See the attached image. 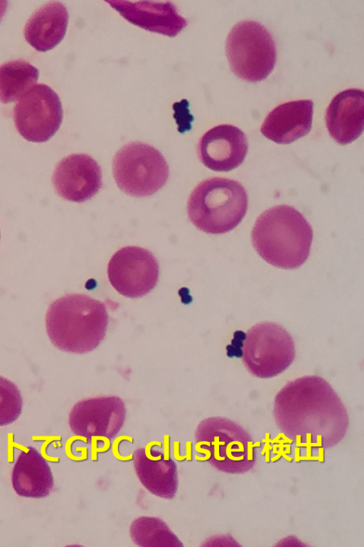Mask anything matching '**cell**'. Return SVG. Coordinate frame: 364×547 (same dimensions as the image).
I'll use <instances>...</instances> for the list:
<instances>
[{"label":"cell","instance_id":"obj_22","mask_svg":"<svg viewBox=\"0 0 364 547\" xmlns=\"http://www.w3.org/2000/svg\"><path fill=\"white\" fill-rule=\"evenodd\" d=\"M23 398L18 387L0 376V427L14 422L22 412Z\"/></svg>","mask_w":364,"mask_h":547},{"label":"cell","instance_id":"obj_4","mask_svg":"<svg viewBox=\"0 0 364 547\" xmlns=\"http://www.w3.org/2000/svg\"><path fill=\"white\" fill-rule=\"evenodd\" d=\"M246 189L237 181L211 177L200 182L191 193L187 212L193 224L211 234L235 229L247 211Z\"/></svg>","mask_w":364,"mask_h":547},{"label":"cell","instance_id":"obj_1","mask_svg":"<svg viewBox=\"0 0 364 547\" xmlns=\"http://www.w3.org/2000/svg\"><path fill=\"white\" fill-rule=\"evenodd\" d=\"M274 418L278 429L297 447L325 450L346 435L348 411L323 378L304 376L287 383L276 395Z\"/></svg>","mask_w":364,"mask_h":547},{"label":"cell","instance_id":"obj_2","mask_svg":"<svg viewBox=\"0 0 364 547\" xmlns=\"http://www.w3.org/2000/svg\"><path fill=\"white\" fill-rule=\"evenodd\" d=\"M109 323L105 305L89 296L70 293L48 307L46 326L52 343L58 349L86 353L104 339Z\"/></svg>","mask_w":364,"mask_h":547},{"label":"cell","instance_id":"obj_3","mask_svg":"<svg viewBox=\"0 0 364 547\" xmlns=\"http://www.w3.org/2000/svg\"><path fill=\"white\" fill-rule=\"evenodd\" d=\"M312 239L308 221L289 205L264 211L252 231V242L257 254L269 264L284 269H295L306 261Z\"/></svg>","mask_w":364,"mask_h":547},{"label":"cell","instance_id":"obj_9","mask_svg":"<svg viewBox=\"0 0 364 547\" xmlns=\"http://www.w3.org/2000/svg\"><path fill=\"white\" fill-rule=\"evenodd\" d=\"M63 115L59 96L42 83L29 89L13 110L16 130L24 139L33 142L50 140L59 129Z\"/></svg>","mask_w":364,"mask_h":547},{"label":"cell","instance_id":"obj_21","mask_svg":"<svg viewBox=\"0 0 364 547\" xmlns=\"http://www.w3.org/2000/svg\"><path fill=\"white\" fill-rule=\"evenodd\" d=\"M132 541L141 547H183V544L162 519L149 516L135 519L130 524Z\"/></svg>","mask_w":364,"mask_h":547},{"label":"cell","instance_id":"obj_8","mask_svg":"<svg viewBox=\"0 0 364 547\" xmlns=\"http://www.w3.org/2000/svg\"><path fill=\"white\" fill-rule=\"evenodd\" d=\"M239 355L253 375L274 377L294 361L295 347L292 337L281 325L272 322L257 323L240 340Z\"/></svg>","mask_w":364,"mask_h":547},{"label":"cell","instance_id":"obj_5","mask_svg":"<svg viewBox=\"0 0 364 547\" xmlns=\"http://www.w3.org/2000/svg\"><path fill=\"white\" fill-rule=\"evenodd\" d=\"M196 444L217 470L245 474L256 464L257 446L252 436L235 422L222 417H208L198 424Z\"/></svg>","mask_w":364,"mask_h":547},{"label":"cell","instance_id":"obj_10","mask_svg":"<svg viewBox=\"0 0 364 547\" xmlns=\"http://www.w3.org/2000/svg\"><path fill=\"white\" fill-rule=\"evenodd\" d=\"M159 266L147 249L127 246L117 250L107 265V276L112 287L128 298H139L156 285Z\"/></svg>","mask_w":364,"mask_h":547},{"label":"cell","instance_id":"obj_12","mask_svg":"<svg viewBox=\"0 0 364 547\" xmlns=\"http://www.w3.org/2000/svg\"><path fill=\"white\" fill-rule=\"evenodd\" d=\"M53 184L58 194L75 202L92 198L102 185L100 165L86 154H72L63 158L56 165Z\"/></svg>","mask_w":364,"mask_h":547},{"label":"cell","instance_id":"obj_19","mask_svg":"<svg viewBox=\"0 0 364 547\" xmlns=\"http://www.w3.org/2000/svg\"><path fill=\"white\" fill-rule=\"evenodd\" d=\"M68 12L59 1H50L37 9L24 28L26 41L36 50L45 52L53 48L64 38Z\"/></svg>","mask_w":364,"mask_h":547},{"label":"cell","instance_id":"obj_23","mask_svg":"<svg viewBox=\"0 0 364 547\" xmlns=\"http://www.w3.org/2000/svg\"><path fill=\"white\" fill-rule=\"evenodd\" d=\"M8 8V1L5 0H0V21L5 15Z\"/></svg>","mask_w":364,"mask_h":547},{"label":"cell","instance_id":"obj_11","mask_svg":"<svg viewBox=\"0 0 364 547\" xmlns=\"http://www.w3.org/2000/svg\"><path fill=\"white\" fill-rule=\"evenodd\" d=\"M127 410L117 396L89 397L76 402L68 415L72 432L91 440L93 438H114L124 426Z\"/></svg>","mask_w":364,"mask_h":547},{"label":"cell","instance_id":"obj_6","mask_svg":"<svg viewBox=\"0 0 364 547\" xmlns=\"http://www.w3.org/2000/svg\"><path fill=\"white\" fill-rule=\"evenodd\" d=\"M225 51L232 71L248 82L265 79L276 64L274 40L267 28L255 21H242L231 28Z\"/></svg>","mask_w":364,"mask_h":547},{"label":"cell","instance_id":"obj_7","mask_svg":"<svg viewBox=\"0 0 364 547\" xmlns=\"http://www.w3.org/2000/svg\"><path fill=\"white\" fill-rule=\"evenodd\" d=\"M112 173L118 187L127 194L152 195L166 183L168 165L161 152L141 142L123 145L114 155Z\"/></svg>","mask_w":364,"mask_h":547},{"label":"cell","instance_id":"obj_18","mask_svg":"<svg viewBox=\"0 0 364 547\" xmlns=\"http://www.w3.org/2000/svg\"><path fill=\"white\" fill-rule=\"evenodd\" d=\"M11 482L21 497L42 499L54 489V478L48 461L31 446L21 450L13 467Z\"/></svg>","mask_w":364,"mask_h":547},{"label":"cell","instance_id":"obj_16","mask_svg":"<svg viewBox=\"0 0 364 547\" xmlns=\"http://www.w3.org/2000/svg\"><path fill=\"white\" fill-rule=\"evenodd\" d=\"M313 113L311 100H291L280 104L267 115L260 132L276 143H291L309 132Z\"/></svg>","mask_w":364,"mask_h":547},{"label":"cell","instance_id":"obj_13","mask_svg":"<svg viewBox=\"0 0 364 547\" xmlns=\"http://www.w3.org/2000/svg\"><path fill=\"white\" fill-rule=\"evenodd\" d=\"M248 151L245 134L229 124L216 125L200 138L197 152L200 162L215 172H228L240 165Z\"/></svg>","mask_w":364,"mask_h":547},{"label":"cell","instance_id":"obj_15","mask_svg":"<svg viewBox=\"0 0 364 547\" xmlns=\"http://www.w3.org/2000/svg\"><path fill=\"white\" fill-rule=\"evenodd\" d=\"M132 457L137 478L149 492L165 499L176 496L178 475L174 460L153 447L136 449Z\"/></svg>","mask_w":364,"mask_h":547},{"label":"cell","instance_id":"obj_17","mask_svg":"<svg viewBox=\"0 0 364 547\" xmlns=\"http://www.w3.org/2000/svg\"><path fill=\"white\" fill-rule=\"evenodd\" d=\"M363 107L362 89L344 90L333 98L326 109L325 118L329 134L338 143L347 145L362 134Z\"/></svg>","mask_w":364,"mask_h":547},{"label":"cell","instance_id":"obj_14","mask_svg":"<svg viewBox=\"0 0 364 547\" xmlns=\"http://www.w3.org/2000/svg\"><path fill=\"white\" fill-rule=\"evenodd\" d=\"M105 1L132 24L151 32L174 37L188 25L171 1Z\"/></svg>","mask_w":364,"mask_h":547},{"label":"cell","instance_id":"obj_20","mask_svg":"<svg viewBox=\"0 0 364 547\" xmlns=\"http://www.w3.org/2000/svg\"><path fill=\"white\" fill-rule=\"evenodd\" d=\"M38 70L23 59L0 66V101L14 102L22 97L37 82Z\"/></svg>","mask_w":364,"mask_h":547}]
</instances>
